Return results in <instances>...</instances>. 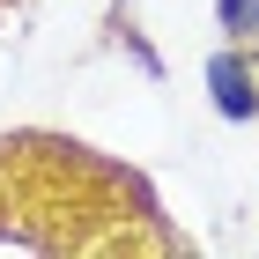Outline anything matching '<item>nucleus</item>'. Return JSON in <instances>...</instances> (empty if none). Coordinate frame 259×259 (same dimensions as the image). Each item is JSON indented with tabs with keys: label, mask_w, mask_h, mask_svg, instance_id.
I'll return each instance as SVG.
<instances>
[{
	"label": "nucleus",
	"mask_w": 259,
	"mask_h": 259,
	"mask_svg": "<svg viewBox=\"0 0 259 259\" xmlns=\"http://www.w3.org/2000/svg\"><path fill=\"white\" fill-rule=\"evenodd\" d=\"M0 237L30 252H163L170 230L148 222V200L111 163L74 141H0Z\"/></svg>",
	"instance_id": "1"
},
{
	"label": "nucleus",
	"mask_w": 259,
	"mask_h": 259,
	"mask_svg": "<svg viewBox=\"0 0 259 259\" xmlns=\"http://www.w3.org/2000/svg\"><path fill=\"white\" fill-rule=\"evenodd\" d=\"M207 81H215V111H222V119H259V67H252V60L215 52Z\"/></svg>",
	"instance_id": "2"
},
{
	"label": "nucleus",
	"mask_w": 259,
	"mask_h": 259,
	"mask_svg": "<svg viewBox=\"0 0 259 259\" xmlns=\"http://www.w3.org/2000/svg\"><path fill=\"white\" fill-rule=\"evenodd\" d=\"M215 8H222V30H237V37L259 30V0H215Z\"/></svg>",
	"instance_id": "3"
}]
</instances>
